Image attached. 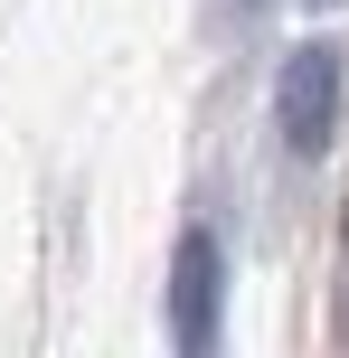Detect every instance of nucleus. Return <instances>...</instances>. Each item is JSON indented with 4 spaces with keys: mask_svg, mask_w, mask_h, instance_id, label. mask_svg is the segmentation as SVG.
<instances>
[{
    "mask_svg": "<svg viewBox=\"0 0 349 358\" xmlns=\"http://www.w3.org/2000/svg\"><path fill=\"white\" fill-rule=\"evenodd\" d=\"M274 132H283L293 161H321V151H331V132H340V48L331 38H302V48L283 57V76H274Z\"/></svg>",
    "mask_w": 349,
    "mask_h": 358,
    "instance_id": "nucleus-1",
    "label": "nucleus"
},
{
    "mask_svg": "<svg viewBox=\"0 0 349 358\" xmlns=\"http://www.w3.org/2000/svg\"><path fill=\"white\" fill-rule=\"evenodd\" d=\"M312 10H340V0H312Z\"/></svg>",
    "mask_w": 349,
    "mask_h": 358,
    "instance_id": "nucleus-3",
    "label": "nucleus"
},
{
    "mask_svg": "<svg viewBox=\"0 0 349 358\" xmlns=\"http://www.w3.org/2000/svg\"><path fill=\"white\" fill-rule=\"evenodd\" d=\"M218 311H227V255L208 227H189L180 255H170V340H180V358L218 349Z\"/></svg>",
    "mask_w": 349,
    "mask_h": 358,
    "instance_id": "nucleus-2",
    "label": "nucleus"
}]
</instances>
